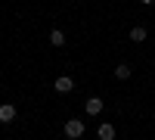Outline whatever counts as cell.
Returning a JSON list of instances; mask_svg holds the SVG:
<instances>
[{
	"label": "cell",
	"instance_id": "2",
	"mask_svg": "<svg viewBox=\"0 0 155 140\" xmlns=\"http://www.w3.org/2000/svg\"><path fill=\"white\" fill-rule=\"evenodd\" d=\"M53 87H56V94H71L74 90V78L71 75H59V78L53 81Z\"/></svg>",
	"mask_w": 155,
	"mask_h": 140
},
{
	"label": "cell",
	"instance_id": "9",
	"mask_svg": "<svg viewBox=\"0 0 155 140\" xmlns=\"http://www.w3.org/2000/svg\"><path fill=\"white\" fill-rule=\"evenodd\" d=\"M140 3H143V6H152V3H155V0H140Z\"/></svg>",
	"mask_w": 155,
	"mask_h": 140
},
{
	"label": "cell",
	"instance_id": "5",
	"mask_svg": "<svg viewBox=\"0 0 155 140\" xmlns=\"http://www.w3.org/2000/svg\"><path fill=\"white\" fill-rule=\"evenodd\" d=\"M0 121H3V125L16 121V106H12V103H3V106H0Z\"/></svg>",
	"mask_w": 155,
	"mask_h": 140
},
{
	"label": "cell",
	"instance_id": "4",
	"mask_svg": "<svg viewBox=\"0 0 155 140\" xmlns=\"http://www.w3.org/2000/svg\"><path fill=\"white\" fill-rule=\"evenodd\" d=\"M96 137H99V140H115V125H112V121H99Z\"/></svg>",
	"mask_w": 155,
	"mask_h": 140
},
{
	"label": "cell",
	"instance_id": "1",
	"mask_svg": "<svg viewBox=\"0 0 155 140\" xmlns=\"http://www.w3.org/2000/svg\"><path fill=\"white\" fill-rule=\"evenodd\" d=\"M62 131H65L68 140H78V137H84V121H81V118H68Z\"/></svg>",
	"mask_w": 155,
	"mask_h": 140
},
{
	"label": "cell",
	"instance_id": "8",
	"mask_svg": "<svg viewBox=\"0 0 155 140\" xmlns=\"http://www.w3.org/2000/svg\"><path fill=\"white\" fill-rule=\"evenodd\" d=\"M50 44H53V47H62V44H65V31H62V28H53V31H50Z\"/></svg>",
	"mask_w": 155,
	"mask_h": 140
},
{
	"label": "cell",
	"instance_id": "6",
	"mask_svg": "<svg viewBox=\"0 0 155 140\" xmlns=\"http://www.w3.org/2000/svg\"><path fill=\"white\" fill-rule=\"evenodd\" d=\"M146 37H149V31H146V25H134V28H130V41H134V44H143Z\"/></svg>",
	"mask_w": 155,
	"mask_h": 140
},
{
	"label": "cell",
	"instance_id": "3",
	"mask_svg": "<svg viewBox=\"0 0 155 140\" xmlns=\"http://www.w3.org/2000/svg\"><path fill=\"white\" fill-rule=\"evenodd\" d=\"M102 106H106V103H102L99 97H87V100H84V109H87V115H99V112H102Z\"/></svg>",
	"mask_w": 155,
	"mask_h": 140
},
{
	"label": "cell",
	"instance_id": "7",
	"mask_svg": "<svg viewBox=\"0 0 155 140\" xmlns=\"http://www.w3.org/2000/svg\"><path fill=\"white\" fill-rule=\"evenodd\" d=\"M130 75H134V69L127 66V62H121V66H115V78H118V81H127Z\"/></svg>",
	"mask_w": 155,
	"mask_h": 140
}]
</instances>
